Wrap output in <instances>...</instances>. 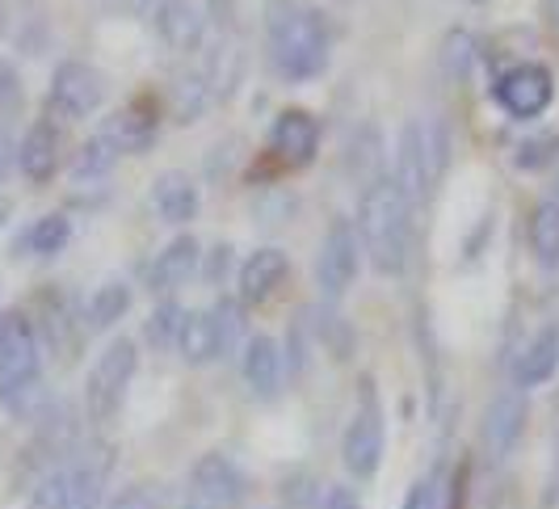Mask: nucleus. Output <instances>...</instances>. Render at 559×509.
Returning a JSON list of instances; mask_svg holds the SVG:
<instances>
[{
    "label": "nucleus",
    "instance_id": "1",
    "mask_svg": "<svg viewBox=\"0 0 559 509\" xmlns=\"http://www.w3.org/2000/svg\"><path fill=\"white\" fill-rule=\"evenodd\" d=\"M270 63L282 81H316L329 68V17L311 0H270L265 9Z\"/></svg>",
    "mask_w": 559,
    "mask_h": 509
},
{
    "label": "nucleus",
    "instance_id": "2",
    "mask_svg": "<svg viewBox=\"0 0 559 509\" xmlns=\"http://www.w3.org/2000/svg\"><path fill=\"white\" fill-rule=\"evenodd\" d=\"M0 409L17 422L47 413L43 388V341L22 308L0 311Z\"/></svg>",
    "mask_w": 559,
    "mask_h": 509
},
{
    "label": "nucleus",
    "instance_id": "3",
    "mask_svg": "<svg viewBox=\"0 0 559 509\" xmlns=\"http://www.w3.org/2000/svg\"><path fill=\"white\" fill-rule=\"evenodd\" d=\"M408 220L413 206L404 202L392 177H374L358 199V236L366 245L370 265L383 279H400L408 265Z\"/></svg>",
    "mask_w": 559,
    "mask_h": 509
},
{
    "label": "nucleus",
    "instance_id": "4",
    "mask_svg": "<svg viewBox=\"0 0 559 509\" xmlns=\"http://www.w3.org/2000/svg\"><path fill=\"white\" fill-rule=\"evenodd\" d=\"M135 370H140V345L131 338H114L84 375V417L93 425H110L127 400Z\"/></svg>",
    "mask_w": 559,
    "mask_h": 509
},
{
    "label": "nucleus",
    "instance_id": "5",
    "mask_svg": "<svg viewBox=\"0 0 559 509\" xmlns=\"http://www.w3.org/2000/svg\"><path fill=\"white\" fill-rule=\"evenodd\" d=\"M388 417H383V400L374 392V379L362 375L358 383V409L349 417V429L341 438V459H345V472L354 481H370L379 467H383V451H388Z\"/></svg>",
    "mask_w": 559,
    "mask_h": 509
},
{
    "label": "nucleus",
    "instance_id": "6",
    "mask_svg": "<svg viewBox=\"0 0 559 509\" xmlns=\"http://www.w3.org/2000/svg\"><path fill=\"white\" fill-rule=\"evenodd\" d=\"M492 93H497V102H501V110L509 118L534 122V118H543L547 106L556 102V76H551V68H543L534 59H522V63H513L509 72L497 76Z\"/></svg>",
    "mask_w": 559,
    "mask_h": 509
},
{
    "label": "nucleus",
    "instance_id": "7",
    "mask_svg": "<svg viewBox=\"0 0 559 509\" xmlns=\"http://www.w3.org/2000/svg\"><path fill=\"white\" fill-rule=\"evenodd\" d=\"M106 102V76L84 63V59H63L51 76V93H47V106L59 114V118H88V114L102 110Z\"/></svg>",
    "mask_w": 559,
    "mask_h": 509
},
{
    "label": "nucleus",
    "instance_id": "8",
    "mask_svg": "<svg viewBox=\"0 0 559 509\" xmlns=\"http://www.w3.org/2000/svg\"><path fill=\"white\" fill-rule=\"evenodd\" d=\"M395 186L408 206H420L429 199V190L438 186V165L429 156V131L420 118H408L404 131H400V143H395Z\"/></svg>",
    "mask_w": 559,
    "mask_h": 509
},
{
    "label": "nucleus",
    "instance_id": "9",
    "mask_svg": "<svg viewBox=\"0 0 559 509\" xmlns=\"http://www.w3.org/2000/svg\"><path fill=\"white\" fill-rule=\"evenodd\" d=\"M156 135H160V102L152 93L131 97L122 110H114L102 122V140L110 143L118 156H143V152H152Z\"/></svg>",
    "mask_w": 559,
    "mask_h": 509
},
{
    "label": "nucleus",
    "instance_id": "10",
    "mask_svg": "<svg viewBox=\"0 0 559 509\" xmlns=\"http://www.w3.org/2000/svg\"><path fill=\"white\" fill-rule=\"evenodd\" d=\"M358 232L345 220H333L324 240H320V253H316V286L324 299H341L354 279H358Z\"/></svg>",
    "mask_w": 559,
    "mask_h": 509
},
{
    "label": "nucleus",
    "instance_id": "11",
    "mask_svg": "<svg viewBox=\"0 0 559 509\" xmlns=\"http://www.w3.org/2000/svg\"><path fill=\"white\" fill-rule=\"evenodd\" d=\"M526 422H531V400L518 388H504L488 400L484 409V451L492 463H504L518 451V442L526 438Z\"/></svg>",
    "mask_w": 559,
    "mask_h": 509
},
{
    "label": "nucleus",
    "instance_id": "12",
    "mask_svg": "<svg viewBox=\"0 0 559 509\" xmlns=\"http://www.w3.org/2000/svg\"><path fill=\"white\" fill-rule=\"evenodd\" d=\"M190 484H194L198 501H206V506L215 509H240L249 501V476H245V467L231 459V454H202L194 463V472H190Z\"/></svg>",
    "mask_w": 559,
    "mask_h": 509
},
{
    "label": "nucleus",
    "instance_id": "13",
    "mask_svg": "<svg viewBox=\"0 0 559 509\" xmlns=\"http://www.w3.org/2000/svg\"><path fill=\"white\" fill-rule=\"evenodd\" d=\"M320 135L324 131H320L316 114L290 106L270 127V156L278 161V169H304V165L316 161V152H320Z\"/></svg>",
    "mask_w": 559,
    "mask_h": 509
},
{
    "label": "nucleus",
    "instance_id": "14",
    "mask_svg": "<svg viewBox=\"0 0 559 509\" xmlns=\"http://www.w3.org/2000/svg\"><path fill=\"white\" fill-rule=\"evenodd\" d=\"M63 472H68L72 509H102V493H106L114 472V447L110 442H88L84 451H76L63 463Z\"/></svg>",
    "mask_w": 559,
    "mask_h": 509
},
{
    "label": "nucleus",
    "instance_id": "15",
    "mask_svg": "<svg viewBox=\"0 0 559 509\" xmlns=\"http://www.w3.org/2000/svg\"><path fill=\"white\" fill-rule=\"evenodd\" d=\"M38 324H43V341L56 350L59 358H72L81 350V338L88 333L84 316H76V304L63 295V286H43V295H38Z\"/></svg>",
    "mask_w": 559,
    "mask_h": 509
},
{
    "label": "nucleus",
    "instance_id": "16",
    "mask_svg": "<svg viewBox=\"0 0 559 509\" xmlns=\"http://www.w3.org/2000/svg\"><path fill=\"white\" fill-rule=\"evenodd\" d=\"M198 261H202L198 236H190V232L173 236L165 249L156 253V261L147 265V291L152 295H173L177 286H186L198 274Z\"/></svg>",
    "mask_w": 559,
    "mask_h": 509
},
{
    "label": "nucleus",
    "instance_id": "17",
    "mask_svg": "<svg viewBox=\"0 0 559 509\" xmlns=\"http://www.w3.org/2000/svg\"><path fill=\"white\" fill-rule=\"evenodd\" d=\"M282 370H286V358H282L278 341L270 338V333H257V338L245 341V350H240V375H245L252 396L257 400L278 396Z\"/></svg>",
    "mask_w": 559,
    "mask_h": 509
},
{
    "label": "nucleus",
    "instance_id": "18",
    "mask_svg": "<svg viewBox=\"0 0 559 509\" xmlns=\"http://www.w3.org/2000/svg\"><path fill=\"white\" fill-rule=\"evenodd\" d=\"M559 370V324H547V329H538L526 345H522V354L513 358V388L518 392H531V388H543V383H551Z\"/></svg>",
    "mask_w": 559,
    "mask_h": 509
},
{
    "label": "nucleus",
    "instance_id": "19",
    "mask_svg": "<svg viewBox=\"0 0 559 509\" xmlns=\"http://www.w3.org/2000/svg\"><path fill=\"white\" fill-rule=\"evenodd\" d=\"M286 274H290V257L282 253V249H257V253L240 265V304L245 308H257V304H265V299H274V291L286 283Z\"/></svg>",
    "mask_w": 559,
    "mask_h": 509
},
{
    "label": "nucleus",
    "instance_id": "20",
    "mask_svg": "<svg viewBox=\"0 0 559 509\" xmlns=\"http://www.w3.org/2000/svg\"><path fill=\"white\" fill-rule=\"evenodd\" d=\"M152 202L160 211V220L173 227H186L198 220V206H202V194H198L194 177L181 169H168L152 181Z\"/></svg>",
    "mask_w": 559,
    "mask_h": 509
},
{
    "label": "nucleus",
    "instance_id": "21",
    "mask_svg": "<svg viewBox=\"0 0 559 509\" xmlns=\"http://www.w3.org/2000/svg\"><path fill=\"white\" fill-rule=\"evenodd\" d=\"M17 169L34 186H47L59 169V127L51 118H38L17 147Z\"/></svg>",
    "mask_w": 559,
    "mask_h": 509
},
{
    "label": "nucleus",
    "instance_id": "22",
    "mask_svg": "<svg viewBox=\"0 0 559 509\" xmlns=\"http://www.w3.org/2000/svg\"><path fill=\"white\" fill-rule=\"evenodd\" d=\"M152 26L181 56L198 51L202 38H206V17H202V9H198L194 0H165V9L152 17Z\"/></svg>",
    "mask_w": 559,
    "mask_h": 509
},
{
    "label": "nucleus",
    "instance_id": "23",
    "mask_svg": "<svg viewBox=\"0 0 559 509\" xmlns=\"http://www.w3.org/2000/svg\"><path fill=\"white\" fill-rule=\"evenodd\" d=\"M177 350H181V363H186V367H206V363L219 358V333H215V316H211V308L186 311V324H181Z\"/></svg>",
    "mask_w": 559,
    "mask_h": 509
},
{
    "label": "nucleus",
    "instance_id": "24",
    "mask_svg": "<svg viewBox=\"0 0 559 509\" xmlns=\"http://www.w3.org/2000/svg\"><path fill=\"white\" fill-rule=\"evenodd\" d=\"M206 106H211V76L206 72H181L173 81V102H168L173 118L181 127H190V122H198L206 114Z\"/></svg>",
    "mask_w": 559,
    "mask_h": 509
},
{
    "label": "nucleus",
    "instance_id": "25",
    "mask_svg": "<svg viewBox=\"0 0 559 509\" xmlns=\"http://www.w3.org/2000/svg\"><path fill=\"white\" fill-rule=\"evenodd\" d=\"M531 253L543 270H559V206L551 199L531 211Z\"/></svg>",
    "mask_w": 559,
    "mask_h": 509
},
{
    "label": "nucleus",
    "instance_id": "26",
    "mask_svg": "<svg viewBox=\"0 0 559 509\" xmlns=\"http://www.w3.org/2000/svg\"><path fill=\"white\" fill-rule=\"evenodd\" d=\"M127 311H131V286L114 279V283L97 286L93 299L84 304V324H88V329H114Z\"/></svg>",
    "mask_w": 559,
    "mask_h": 509
},
{
    "label": "nucleus",
    "instance_id": "27",
    "mask_svg": "<svg viewBox=\"0 0 559 509\" xmlns=\"http://www.w3.org/2000/svg\"><path fill=\"white\" fill-rule=\"evenodd\" d=\"M181 324H186V308L181 304H156L152 316L143 320V341L152 345V350H177V341H181Z\"/></svg>",
    "mask_w": 559,
    "mask_h": 509
},
{
    "label": "nucleus",
    "instance_id": "28",
    "mask_svg": "<svg viewBox=\"0 0 559 509\" xmlns=\"http://www.w3.org/2000/svg\"><path fill=\"white\" fill-rule=\"evenodd\" d=\"M68 240H72V224H68V215H43V220H34L26 232V249L34 257H59L68 249Z\"/></svg>",
    "mask_w": 559,
    "mask_h": 509
},
{
    "label": "nucleus",
    "instance_id": "29",
    "mask_svg": "<svg viewBox=\"0 0 559 509\" xmlns=\"http://www.w3.org/2000/svg\"><path fill=\"white\" fill-rule=\"evenodd\" d=\"M442 72H447L450 81H467V72L476 68L479 59V43L472 29H450L447 38H442Z\"/></svg>",
    "mask_w": 559,
    "mask_h": 509
},
{
    "label": "nucleus",
    "instance_id": "30",
    "mask_svg": "<svg viewBox=\"0 0 559 509\" xmlns=\"http://www.w3.org/2000/svg\"><path fill=\"white\" fill-rule=\"evenodd\" d=\"M559 156V131H543V135H526V140L513 147V165L522 173L547 169Z\"/></svg>",
    "mask_w": 559,
    "mask_h": 509
},
{
    "label": "nucleus",
    "instance_id": "31",
    "mask_svg": "<svg viewBox=\"0 0 559 509\" xmlns=\"http://www.w3.org/2000/svg\"><path fill=\"white\" fill-rule=\"evenodd\" d=\"M114 161H118V152H114L110 143L102 140V135H93L88 143H81V152H76V161H72V181H93V177H106L114 169Z\"/></svg>",
    "mask_w": 559,
    "mask_h": 509
},
{
    "label": "nucleus",
    "instance_id": "32",
    "mask_svg": "<svg viewBox=\"0 0 559 509\" xmlns=\"http://www.w3.org/2000/svg\"><path fill=\"white\" fill-rule=\"evenodd\" d=\"M211 316H215L219 358H224V354H231V350L240 345V338H245V304H240V299H219V304L211 308Z\"/></svg>",
    "mask_w": 559,
    "mask_h": 509
},
{
    "label": "nucleus",
    "instance_id": "33",
    "mask_svg": "<svg viewBox=\"0 0 559 509\" xmlns=\"http://www.w3.org/2000/svg\"><path fill=\"white\" fill-rule=\"evenodd\" d=\"M26 509H72V497H68V472L56 467L47 476H38L34 493H29Z\"/></svg>",
    "mask_w": 559,
    "mask_h": 509
},
{
    "label": "nucleus",
    "instance_id": "34",
    "mask_svg": "<svg viewBox=\"0 0 559 509\" xmlns=\"http://www.w3.org/2000/svg\"><path fill=\"white\" fill-rule=\"evenodd\" d=\"M106 509H160V488L156 484H127L122 493H114Z\"/></svg>",
    "mask_w": 559,
    "mask_h": 509
},
{
    "label": "nucleus",
    "instance_id": "35",
    "mask_svg": "<svg viewBox=\"0 0 559 509\" xmlns=\"http://www.w3.org/2000/svg\"><path fill=\"white\" fill-rule=\"evenodd\" d=\"M320 488L311 481L308 472H295L290 481H286V509H320Z\"/></svg>",
    "mask_w": 559,
    "mask_h": 509
},
{
    "label": "nucleus",
    "instance_id": "36",
    "mask_svg": "<svg viewBox=\"0 0 559 509\" xmlns=\"http://www.w3.org/2000/svg\"><path fill=\"white\" fill-rule=\"evenodd\" d=\"M400 509H442V484H438V476L413 481V488H408V497H404Z\"/></svg>",
    "mask_w": 559,
    "mask_h": 509
},
{
    "label": "nucleus",
    "instance_id": "37",
    "mask_svg": "<svg viewBox=\"0 0 559 509\" xmlns=\"http://www.w3.org/2000/svg\"><path fill=\"white\" fill-rule=\"evenodd\" d=\"M320 509H362V501L349 484H329L324 497H320Z\"/></svg>",
    "mask_w": 559,
    "mask_h": 509
},
{
    "label": "nucleus",
    "instance_id": "38",
    "mask_svg": "<svg viewBox=\"0 0 559 509\" xmlns=\"http://www.w3.org/2000/svg\"><path fill=\"white\" fill-rule=\"evenodd\" d=\"M127 9H131L140 22H152V17L165 9V0H127Z\"/></svg>",
    "mask_w": 559,
    "mask_h": 509
},
{
    "label": "nucleus",
    "instance_id": "39",
    "mask_svg": "<svg viewBox=\"0 0 559 509\" xmlns=\"http://www.w3.org/2000/svg\"><path fill=\"white\" fill-rule=\"evenodd\" d=\"M9 161H13V143L0 131V181H4V173H9Z\"/></svg>",
    "mask_w": 559,
    "mask_h": 509
},
{
    "label": "nucleus",
    "instance_id": "40",
    "mask_svg": "<svg viewBox=\"0 0 559 509\" xmlns=\"http://www.w3.org/2000/svg\"><path fill=\"white\" fill-rule=\"evenodd\" d=\"M227 257H231V249H227V245H219V249H215V265H211V279L227 274Z\"/></svg>",
    "mask_w": 559,
    "mask_h": 509
},
{
    "label": "nucleus",
    "instance_id": "41",
    "mask_svg": "<svg viewBox=\"0 0 559 509\" xmlns=\"http://www.w3.org/2000/svg\"><path fill=\"white\" fill-rule=\"evenodd\" d=\"M543 17L559 29V0H543Z\"/></svg>",
    "mask_w": 559,
    "mask_h": 509
},
{
    "label": "nucleus",
    "instance_id": "42",
    "mask_svg": "<svg viewBox=\"0 0 559 509\" xmlns=\"http://www.w3.org/2000/svg\"><path fill=\"white\" fill-rule=\"evenodd\" d=\"M9 215H13V206L0 199V232H4V224H9Z\"/></svg>",
    "mask_w": 559,
    "mask_h": 509
},
{
    "label": "nucleus",
    "instance_id": "43",
    "mask_svg": "<svg viewBox=\"0 0 559 509\" xmlns=\"http://www.w3.org/2000/svg\"><path fill=\"white\" fill-rule=\"evenodd\" d=\"M181 509H215V506H206V501H198V497H186V506Z\"/></svg>",
    "mask_w": 559,
    "mask_h": 509
},
{
    "label": "nucleus",
    "instance_id": "44",
    "mask_svg": "<svg viewBox=\"0 0 559 509\" xmlns=\"http://www.w3.org/2000/svg\"><path fill=\"white\" fill-rule=\"evenodd\" d=\"M551 202L559 206V173H556V181H551Z\"/></svg>",
    "mask_w": 559,
    "mask_h": 509
},
{
    "label": "nucleus",
    "instance_id": "45",
    "mask_svg": "<svg viewBox=\"0 0 559 509\" xmlns=\"http://www.w3.org/2000/svg\"><path fill=\"white\" fill-rule=\"evenodd\" d=\"M556 493H559V434H556Z\"/></svg>",
    "mask_w": 559,
    "mask_h": 509
},
{
    "label": "nucleus",
    "instance_id": "46",
    "mask_svg": "<svg viewBox=\"0 0 559 509\" xmlns=\"http://www.w3.org/2000/svg\"><path fill=\"white\" fill-rule=\"evenodd\" d=\"M463 4H472V9H479V4H488V0H463Z\"/></svg>",
    "mask_w": 559,
    "mask_h": 509
}]
</instances>
